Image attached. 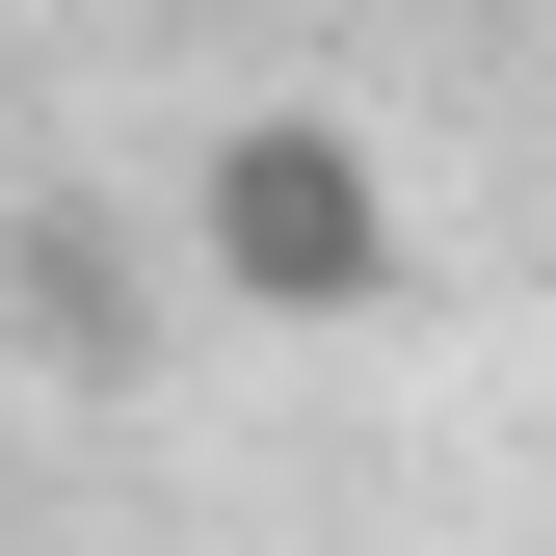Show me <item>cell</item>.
Masks as SVG:
<instances>
[{"instance_id":"cell-1","label":"cell","mask_w":556,"mask_h":556,"mask_svg":"<svg viewBox=\"0 0 556 556\" xmlns=\"http://www.w3.org/2000/svg\"><path fill=\"white\" fill-rule=\"evenodd\" d=\"M186 239H213V292H239V318H371V292H397V186L344 160L318 106L213 132V186H186Z\"/></svg>"},{"instance_id":"cell-2","label":"cell","mask_w":556,"mask_h":556,"mask_svg":"<svg viewBox=\"0 0 556 556\" xmlns=\"http://www.w3.org/2000/svg\"><path fill=\"white\" fill-rule=\"evenodd\" d=\"M27 318H53V371H132V292H106V239H27Z\"/></svg>"}]
</instances>
